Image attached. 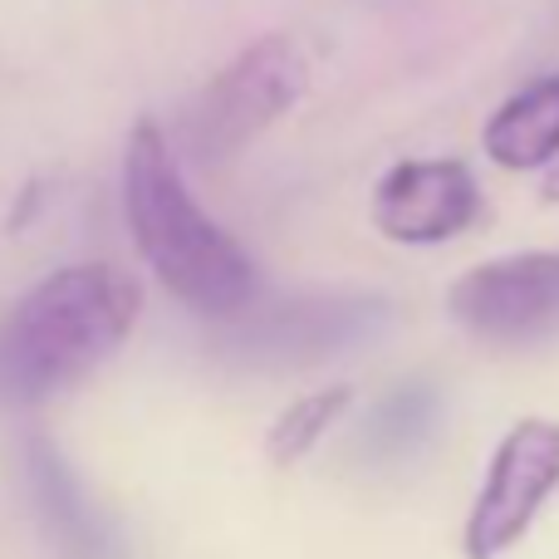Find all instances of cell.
<instances>
[{
    "label": "cell",
    "mask_w": 559,
    "mask_h": 559,
    "mask_svg": "<svg viewBox=\"0 0 559 559\" xmlns=\"http://www.w3.org/2000/svg\"><path fill=\"white\" fill-rule=\"evenodd\" d=\"M437 427H442V393L437 383H403L368 413L364 423V447L378 462H397V456H417L432 447Z\"/></svg>",
    "instance_id": "10"
},
{
    "label": "cell",
    "mask_w": 559,
    "mask_h": 559,
    "mask_svg": "<svg viewBox=\"0 0 559 559\" xmlns=\"http://www.w3.org/2000/svg\"><path fill=\"white\" fill-rule=\"evenodd\" d=\"M393 319L383 295H289L231 314L222 354L246 368H314L373 344Z\"/></svg>",
    "instance_id": "4"
},
{
    "label": "cell",
    "mask_w": 559,
    "mask_h": 559,
    "mask_svg": "<svg viewBox=\"0 0 559 559\" xmlns=\"http://www.w3.org/2000/svg\"><path fill=\"white\" fill-rule=\"evenodd\" d=\"M138 285L118 265H64L0 319V413H25L84 383L123 348L138 319Z\"/></svg>",
    "instance_id": "1"
},
{
    "label": "cell",
    "mask_w": 559,
    "mask_h": 559,
    "mask_svg": "<svg viewBox=\"0 0 559 559\" xmlns=\"http://www.w3.org/2000/svg\"><path fill=\"white\" fill-rule=\"evenodd\" d=\"M486 157L506 173H535L559 157V74H545L511 94L481 133Z\"/></svg>",
    "instance_id": "9"
},
{
    "label": "cell",
    "mask_w": 559,
    "mask_h": 559,
    "mask_svg": "<svg viewBox=\"0 0 559 559\" xmlns=\"http://www.w3.org/2000/svg\"><path fill=\"white\" fill-rule=\"evenodd\" d=\"M447 309L462 329L501 344L559 329V251H525L476 265L452 285Z\"/></svg>",
    "instance_id": "6"
},
{
    "label": "cell",
    "mask_w": 559,
    "mask_h": 559,
    "mask_svg": "<svg viewBox=\"0 0 559 559\" xmlns=\"http://www.w3.org/2000/svg\"><path fill=\"white\" fill-rule=\"evenodd\" d=\"M559 486V423L525 417L501 437L486 466L481 496L466 515V559H501L535 525L540 506Z\"/></svg>",
    "instance_id": "5"
},
{
    "label": "cell",
    "mask_w": 559,
    "mask_h": 559,
    "mask_svg": "<svg viewBox=\"0 0 559 559\" xmlns=\"http://www.w3.org/2000/svg\"><path fill=\"white\" fill-rule=\"evenodd\" d=\"M540 197H545V202H559V167H555V173H550V177H545Z\"/></svg>",
    "instance_id": "12"
},
{
    "label": "cell",
    "mask_w": 559,
    "mask_h": 559,
    "mask_svg": "<svg viewBox=\"0 0 559 559\" xmlns=\"http://www.w3.org/2000/svg\"><path fill=\"white\" fill-rule=\"evenodd\" d=\"M348 403H354V388L348 383H329V388H319V393H305L299 403H289L285 413H280V423L271 427V437H265V456H271L275 466L305 462V456L324 442L329 427L348 413Z\"/></svg>",
    "instance_id": "11"
},
{
    "label": "cell",
    "mask_w": 559,
    "mask_h": 559,
    "mask_svg": "<svg viewBox=\"0 0 559 559\" xmlns=\"http://www.w3.org/2000/svg\"><path fill=\"white\" fill-rule=\"evenodd\" d=\"M123 216L138 255L182 305L231 319L255 299V265L226 226H216L182 182L157 123H133L123 147Z\"/></svg>",
    "instance_id": "2"
},
{
    "label": "cell",
    "mask_w": 559,
    "mask_h": 559,
    "mask_svg": "<svg viewBox=\"0 0 559 559\" xmlns=\"http://www.w3.org/2000/svg\"><path fill=\"white\" fill-rule=\"evenodd\" d=\"M309 84V55L295 35H261L197 94L187 147L197 163H226L295 108Z\"/></svg>",
    "instance_id": "3"
},
{
    "label": "cell",
    "mask_w": 559,
    "mask_h": 559,
    "mask_svg": "<svg viewBox=\"0 0 559 559\" xmlns=\"http://www.w3.org/2000/svg\"><path fill=\"white\" fill-rule=\"evenodd\" d=\"M25 496L59 559H118V531L104 521L94 496L49 437L25 442Z\"/></svg>",
    "instance_id": "8"
},
{
    "label": "cell",
    "mask_w": 559,
    "mask_h": 559,
    "mask_svg": "<svg viewBox=\"0 0 559 559\" xmlns=\"http://www.w3.org/2000/svg\"><path fill=\"white\" fill-rule=\"evenodd\" d=\"M481 212V192L466 163L452 157H417L397 163L373 192V226L388 241L437 246L462 236Z\"/></svg>",
    "instance_id": "7"
}]
</instances>
